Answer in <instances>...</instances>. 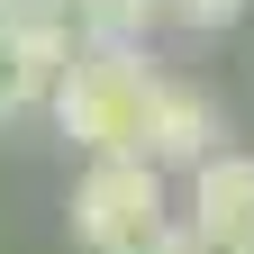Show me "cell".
Instances as JSON below:
<instances>
[{
    "instance_id": "obj_4",
    "label": "cell",
    "mask_w": 254,
    "mask_h": 254,
    "mask_svg": "<svg viewBox=\"0 0 254 254\" xmlns=\"http://www.w3.org/2000/svg\"><path fill=\"white\" fill-rule=\"evenodd\" d=\"M209 145H227V109H218L209 100V91L200 82H154V109H145V164H164V173H190V164H200V154Z\"/></svg>"
},
{
    "instance_id": "obj_1",
    "label": "cell",
    "mask_w": 254,
    "mask_h": 254,
    "mask_svg": "<svg viewBox=\"0 0 254 254\" xmlns=\"http://www.w3.org/2000/svg\"><path fill=\"white\" fill-rule=\"evenodd\" d=\"M154 82H164V64H154L145 46H73V64H64L55 91H46L55 136L73 154H136L145 145Z\"/></svg>"
},
{
    "instance_id": "obj_7",
    "label": "cell",
    "mask_w": 254,
    "mask_h": 254,
    "mask_svg": "<svg viewBox=\"0 0 254 254\" xmlns=\"http://www.w3.org/2000/svg\"><path fill=\"white\" fill-rule=\"evenodd\" d=\"M245 9L254 0H164V27H182V37H227Z\"/></svg>"
},
{
    "instance_id": "obj_9",
    "label": "cell",
    "mask_w": 254,
    "mask_h": 254,
    "mask_svg": "<svg viewBox=\"0 0 254 254\" xmlns=\"http://www.w3.org/2000/svg\"><path fill=\"white\" fill-rule=\"evenodd\" d=\"M0 9H9V0H0Z\"/></svg>"
},
{
    "instance_id": "obj_6",
    "label": "cell",
    "mask_w": 254,
    "mask_h": 254,
    "mask_svg": "<svg viewBox=\"0 0 254 254\" xmlns=\"http://www.w3.org/2000/svg\"><path fill=\"white\" fill-rule=\"evenodd\" d=\"M154 27H164V0H73L82 46H145Z\"/></svg>"
},
{
    "instance_id": "obj_8",
    "label": "cell",
    "mask_w": 254,
    "mask_h": 254,
    "mask_svg": "<svg viewBox=\"0 0 254 254\" xmlns=\"http://www.w3.org/2000/svg\"><path fill=\"white\" fill-rule=\"evenodd\" d=\"M118 254H190V236H182V218H173L164 236H145V245H118Z\"/></svg>"
},
{
    "instance_id": "obj_3",
    "label": "cell",
    "mask_w": 254,
    "mask_h": 254,
    "mask_svg": "<svg viewBox=\"0 0 254 254\" xmlns=\"http://www.w3.org/2000/svg\"><path fill=\"white\" fill-rule=\"evenodd\" d=\"M182 236H200V245H245L254 236V154L245 145H209L200 164L182 173Z\"/></svg>"
},
{
    "instance_id": "obj_2",
    "label": "cell",
    "mask_w": 254,
    "mask_h": 254,
    "mask_svg": "<svg viewBox=\"0 0 254 254\" xmlns=\"http://www.w3.org/2000/svg\"><path fill=\"white\" fill-rule=\"evenodd\" d=\"M73 245L91 254H118V245H145L173 227V173L145 164V154H82V182H73Z\"/></svg>"
},
{
    "instance_id": "obj_5",
    "label": "cell",
    "mask_w": 254,
    "mask_h": 254,
    "mask_svg": "<svg viewBox=\"0 0 254 254\" xmlns=\"http://www.w3.org/2000/svg\"><path fill=\"white\" fill-rule=\"evenodd\" d=\"M64 64H73L64 37H18V27L0 18V127L27 118V109H46V91H55Z\"/></svg>"
}]
</instances>
